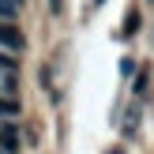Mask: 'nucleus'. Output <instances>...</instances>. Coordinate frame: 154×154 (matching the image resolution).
<instances>
[{"instance_id":"nucleus-1","label":"nucleus","mask_w":154,"mask_h":154,"mask_svg":"<svg viewBox=\"0 0 154 154\" xmlns=\"http://www.w3.org/2000/svg\"><path fill=\"white\" fill-rule=\"evenodd\" d=\"M0 49H11V53L23 49V34L11 26V23H0Z\"/></svg>"},{"instance_id":"nucleus-6","label":"nucleus","mask_w":154,"mask_h":154,"mask_svg":"<svg viewBox=\"0 0 154 154\" xmlns=\"http://www.w3.org/2000/svg\"><path fill=\"white\" fill-rule=\"evenodd\" d=\"M109 154H124V150H120V147H113V150H109Z\"/></svg>"},{"instance_id":"nucleus-4","label":"nucleus","mask_w":154,"mask_h":154,"mask_svg":"<svg viewBox=\"0 0 154 154\" xmlns=\"http://www.w3.org/2000/svg\"><path fill=\"white\" fill-rule=\"evenodd\" d=\"M15 15H19V0H0V19L11 23Z\"/></svg>"},{"instance_id":"nucleus-2","label":"nucleus","mask_w":154,"mask_h":154,"mask_svg":"<svg viewBox=\"0 0 154 154\" xmlns=\"http://www.w3.org/2000/svg\"><path fill=\"white\" fill-rule=\"evenodd\" d=\"M0 150L4 154L19 150V132H15V124H0Z\"/></svg>"},{"instance_id":"nucleus-5","label":"nucleus","mask_w":154,"mask_h":154,"mask_svg":"<svg viewBox=\"0 0 154 154\" xmlns=\"http://www.w3.org/2000/svg\"><path fill=\"white\" fill-rule=\"evenodd\" d=\"M19 113V102H11V98H0V117H15Z\"/></svg>"},{"instance_id":"nucleus-3","label":"nucleus","mask_w":154,"mask_h":154,"mask_svg":"<svg viewBox=\"0 0 154 154\" xmlns=\"http://www.w3.org/2000/svg\"><path fill=\"white\" fill-rule=\"evenodd\" d=\"M139 26H143V15H139V11H135V8H132V11L124 15V26H120V34L128 38V34H135V30H139Z\"/></svg>"},{"instance_id":"nucleus-7","label":"nucleus","mask_w":154,"mask_h":154,"mask_svg":"<svg viewBox=\"0 0 154 154\" xmlns=\"http://www.w3.org/2000/svg\"><path fill=\"white\" fill-rule=\"evenodd\" d=\"M94 4H102V0H94Z\"/></svg>"}]
</instances>
